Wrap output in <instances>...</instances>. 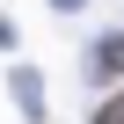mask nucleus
Wrapping results in <instances>:
<instances>
[{"instance_id":"1","label":"nucleus","mask_w":124,"mask_h":124,"mask_svg":"<svg viewBox=\"0 0 124 124\" xmlns=\"http://www.w3.org/2000/svg\"><path fill=\"white\" fill-rule=\"evenodd\" d=\"M95 73H124V37H109V44L95 51Z\"/></svg>"},{"instance_id":"2","label":"nucleus","mask_w":124,"mask_h":124,"mask_svg":"<svg viewBox=\"0 0 124 124\" xmlns=\"http://www.w3.org/2000/svg\"><path fill=\"white\" fill-rule=\"evenodd\" d=\"M88 124H124V95H109V102H102V109H95Z\"/></svg>"},{"instance_id":"3","label":"nucleus","mask_w":124,"mask_h":124,"mask_svg":"<svg viewBox=\"0 0 124 124\" xmlns=\"http://www.w3.org/2000/svg\"><path fill=\"white\" fill-rule=\"evenodd\" d=\"M0 51H15V29H8V15H0Z\"/></svg>"},{"instance_id":"4","label":"nucleus","mask_w":124,"mask_h":124,"mask_svg":"<svg viewBox=\"0 0 124 124\" xmlns=\"http://www.w3.org/2000/svg\"><path fill=\"white\" fill-rule=\"evenodd\" d=\"M58 8H80V0H58Z\"/></svg>"}]
</instances>
